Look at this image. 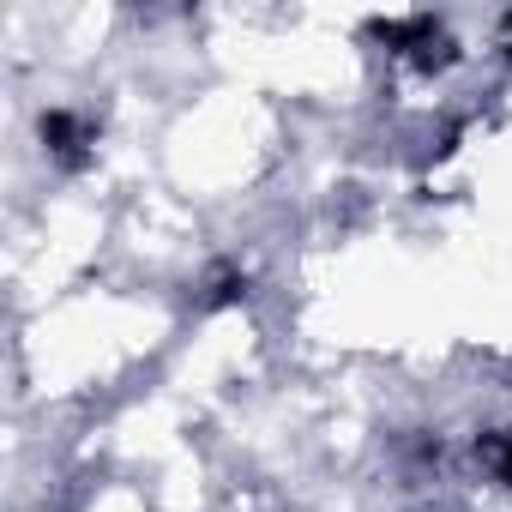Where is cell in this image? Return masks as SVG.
<instances>
[{
	"label": "cell",
	"mask_w": 512,
	"mask_h": 512,
	"mask_svg": "<svg viewBox=\"0 0 512 512\" xmlns=\"http://www.w3.org/2000/svg\"><path fill=\"white\" fill-rule=\"evenodd\" d=\"M374 31H380V43H386L398 61H410V67H422V73L452 67V55H458V43H452L446 25H434V19H392V25H374Z\"/></svg>",
	"instance_id": "obj_1"
},
{
	"label": "cell",
	"mask_w": 512,
	"mask_h": 512,
	"mask_svg": "<svg viewBox=\"0 0 512 512\" xmlns=\"http://www.w3.org/2000/svg\"><path fill=\"white\" fill-rule=\"evenodd\" d=\"M37 133H43L49 157H61L67 169H79V163L91 157V145H97V127H91L85 115H73V109H49V115L37 121Z\"/></svg>",
	"instance_id": "obj_2"
},
{
	"label": "cell",
	"mask_w": 512,
	"mask_h": 512,
	"mask_svg": "<svg viewBox=\"0 0 512 512\" xmlns=\"http://www.w3.org/2000/svg\"><path fill=\"white\" fill-rule=\"evenodd\" d=\"M482 464L512 488V434H482Z\"/></svg>",
	"instance_id": "obj_3"
},
{
	"label": "cell",
	"mask_w": 512,
	"mask_h": 512,
	"mask_svg": "<svg viewBox=\"0 0 512 512\" xmlns=\"http://www.w3.org/2000/svg\"><path fill=\"white\" fill-rule=\"evenodd\" d=\"M241 290H247V284H241L235 272H217V278H211V296H205V302H235Z\"/></svg>",
	"instance_id": "obj_4"
},
{
	"label": "cell",
	"mask_w": 512,
	"mask_h": 512,
	"mask_svg": "<svg viewBox=\"0 0 512 512\" xmlns=\"http://www.w3.org/2000/svg\"><path fill=\"white\" fill-rule=\"evenodd\" d=\"M506 49H512V19H506Z\"/></svg>",
	"instance_id": "obj_5"
}]
</instances>
